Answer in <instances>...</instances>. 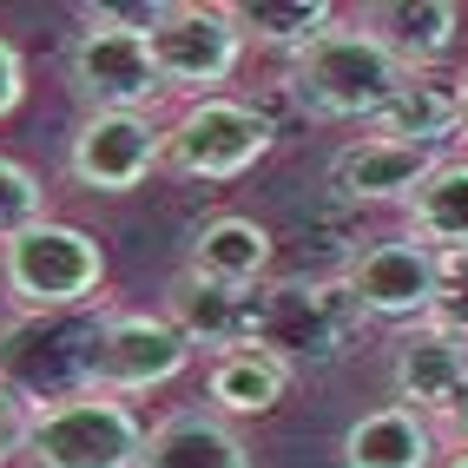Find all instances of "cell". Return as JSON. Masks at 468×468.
Returning <instances> with one entry per match:
<instances>
[{
	"label": "cell",
	"instance_id": "5bb4252c",
	"mask_svg": "<svg viewBox=\"0 0 468 468\" xmlns=\"http://www.w3.org/2000/svg\"><path fill=\"white\" fill-rule=\"evenodd\" d=\"M258 303L251 291H231V284H211L198 271H178L172 291H165V324L192 343V350H238V343L258 336Z\"/></svg>",
	"mask_w": 468,
	"mask_h": 468
},
{
	"label": "cell",
	"instance_id": "6da1fadb",
	"mask_svg": "<svg viewBox=\"0 0 468 468\" xmlns=\"http://www.w3.org/2000/svg\"><path fill=\"white\" fill-rule=\"evenodd\" d=\"M410 80V67L356 20H336L330 34H317L297 59H291V92L303 112L317 119H377L396 86Z\"/></svg>",
	"mask_w": 468,
	"mask_h": 468
},
{
	"label": "cell",
	"instance_id": "d6986e66",
	"mask_svg": "<svg viewBox=\"0 0 468 468\" xmlns=\"http://www.w3.org/2000/svg\"><path fill=\"white\" fill-rule=\"evenodd\" d=\"M377 126V139H396V145H422V152H435L455 126H462V100H455V86H435V80H422V73H410L396 86V100L369 119Z\"/></svg>",
	"mask_w": 468,
	"mask_h": 468
},
{
	"label": "cell",
	"instance_id": "52a82bcc",
	"mask_svg": "<svg viewBox=\"0 0 468 468\" xmlns=\"http://www.w3.org/2000/svg\"><path fill=\"white\" fill-rule=\"evenodd\" d=\"M435 277H442V251H429L422 238H377L363 244L343 271L356 317H389V324H429L435 303Z\"/></svg>",
	"mask_w": 468,
	"mask_h": 468
},
{
	"label": "cell",
	"instance_id": "277c9868",
	"mask_svg": "<svg viewBox=\"0 0 468 468\" xmlns=\"http://www.w3.org/2000/svg\"><path fill=\"white\" fill-rule=\"evenodd\" d=\"M0 277L27 310H86V297L106 277V251L80 225L40 218V225H27L0 244Z\"/></svg>",
	"mask_w": 468,
	"mask_h": 468
},
{
	"label": "cell",
	"instance_id": "8fae6325",
	"mask_svg": "<svg viewBox=\"0 0 468 468\" xmlns=\"http://www.w3.org/2000/svg\"><path fill=\"white\" fill-rule=\"evenodd\" d=\"M238 53H244V34L231 7H165L159 34H152V67L165 86H185V92L231 80Z\"/></svg>",
	"mask_w": 468,
	"mask_h": 468
},
{
	"label": "cell",
	"instance_id": "7402d4cb",
	"mask_svg": "<svg viewBox=\"0 0 468 468\" xmlns=\"http://www.w3.org/2000/svg\"><path fill=\"white\" fill-rule=\"evenodd\" d=\"M238 14V34L258 40V47H277V53H303L317 34H330L336 14L324 7V0H251V7H231Z\"/></svg>",
	"mask_w": 468,
	"mask_h": 468
},
{
	"label": "cell",
	"instance_id": "30bf717a",
	"mask_svg": "<svg viewBox=\"0 0 468 468\" xmlns=\"http://www.w3.org/2000/svg\"><path fill=\"white\" fill-rule=\"evenodd\" d=\"M185 363H192V343H185L165 317L119 310V317L100 324V350H92V389H106V396H139V389L172 383Z\"/></svg>",
	"mask_w": 468,
	"mask_h": 468
},
{
	"label": "cell",
	"instance_id": "7a4b0ae2",
	"mask_svg": "<svg viewBox=\"0 0 468 468\" xmlns=\"http://www.w3.org/2000/svg\"><path fill=\"white\" fill-rule=\"evenodd\" d=\"M92 310H27L14 330H0V389L27 410L92 389V350H100Z\"/></svg>",
	"mask_w": 468,
	"mask_h": 468
},
{
	"label": "cell",
	"instance_id": "e0dca14e",
	"mask_svg": "<svg viewBox=\"0 0 468 468\" xmlns=\"http://www.w3.org/2000/svg\"><path fill=\"white\" fill-rule=\"evenodd\" d=\"M429 455H435V429L416 410H402V402L369 410L343 435V462L350 468H429Z\"/></svg>",
	"mask_w": 468,
	"mask_h": 468
},
{
	"label": "cell",
	"instance_id": "ac0fdd59",
	"mask_svg": "<svg viewBox=\"0 0 468 468\" xmlns=\"http://www.w3.org/2000/svg\"><path fill=\"white\" fill-rule=\"evenodd\" d=\"M363 27H369V34H377L410 73H422V67H435V59L455 47L462 14L449 7V0H396V7H377Z\"/></svg>",
	"mask_w": 468,
	"mask_h": 468
},
{
	"label": "cell",
	"instance_id": "ba28073f",
	"mask_svg": "<svg viewBox=\"0 0 468 468\" xmlns=\"http://www.w3.org/2000/svg\"><path fill=\"white\" fill-rule=\"evenodd\" d=\"M356 303L343 284H277L258 303V336L277 363H336L343 356V330H350Z\"/></svg>",
	"mask_w": 468,
	"mask_h": 468
},
{
	"label": "cell",
	"instance_id": "603a6c76",
	"mask_svg": "<svg viewBox=\"0 0 468 468\" xmlns=\"http://www.w3.org/2000/svg\"><path fill=\"white\" fill-rule=\"evenodd\" d=\"M40 178L27 172V165H14V159H0V244H7L14 231H27V225H40Z\"/></svg>",
	"mask_w": 468,
	"mask_h": 468
},
{
	"label": "cell",
	"instance_id": "f1b7e54d",
	"mask_svg": "<svg viewBox=\"0 0 468 468\" xmlns=\"http://www.w3.org/2000/svg\"><path fill=\"white\" fill-rule=\"evenodd\" d=\"M449 468H468V442H462V449H449Z\"/></svg>",
	"mask_w": 468,
	"mask_h": 468
},
{
	"label": "cell",
	"instance_id": "7c38bea8",
	"mask_svg": "<svg viewBox=\"0 0 468 468\" xmlns=\"http://www.w3.org/2000/svg\"><path fill=\"white\" fill-rule=\"evenodd\" d=\"M165 159V133H152L145 112H86L67 145V172L92 192H133Z\"/></svg>",
	"mask_w": 468,
	"mask_h": 468
},
{
	"label": "cell",
	"instance_id": "cb8c5ba5",
	"mask_svg": "<svg viewBox=\"0 0 468 468\" xmlns=\"http://www.w3.org/2000/svg\"><path fill=\"white\" fill-rule=\"evenodd\" d=\"M429 324L468 343V251H449V258H442V277H435V303H429Z\"/></svg>",
	"mask_w": 468,
	"mask_h": 468
},
{
	"label": "cell",
	"instance_id": "9a60e30c",
	"mask_svg": "<svg viewBox=\"0 0 468 468\" xmlns=\"http://www.w3.org/2000/svg\"><path fill=\"white\" fill-rule=\"evenodd\" d=\"M139 468H251V455H244V442L218 416L185 410V416H165L145 435Z\"/></svg>",
	"mask_w": 468,
	"mask_h": 468
},
{
	"label": "cell",
	"instance_id": "83f0119b",
	"mask_svg": "<svg viewBox=\"0 0 468 468\" xmlns=\"http://www.w3.org/2000/svg\"><path fill=\"white\" fill-rule=\"evenodd\" d=\"M449 442H455V449H462V442H468V416H462V422H455V429H449Z\"/></svg>",
	"mask_w": 468,
	"mask_h": 468
},
{
	"label": "cell",
	"instance_id": "4fadbf2b",
	"mask_svg": "<svg viewBox=\"0 0 468 468\" xmlns=\"http://www.w3.org/2000/svg\"><path fill=\"white\" fill-rule=\"evenodd\" d=\"M442 165L435 152H422V145H396V139H350L330 159V192H343L350 205H410L422 185H429V172Z\"/></svg>",
	"mask_w": 468,
	"mask_h": 468
},
{
	"label": "cell",
	"instance_id": "5b68a950",
	"mask_svg": "<svg viewBox=\"0 0 468 468\" xmlns=\"http://www.w3.org/2000/svg\"><path fill=\"white\" fill-rule=\"evenodd\" d=\"M67 80L86 100V112H139L165 92L159 67H152V40L133 34V27H119V20H106V14H92L73 34Z\"/></svg>",
	"mask_w": 468,
	"mask_h": 468
},
{
	"label": "cell",
	"instance_id": "d4e9b609",
	"mask_svg": "<svg viewBox=\"0 0 468 468\" xmlns=\"http://www.w3.org/2000/svg\"><path fill=\"white\" fill-rule=\"evenodd\" d=\"M27 416H34V410H27L20 396H7V389H0V462L27 449Z\"/></svg>",
	"mask_w": 468,
	"mask_h": 468
},
{
	"label": "cell",
	"instance_id": "4316f807",
	"mask_svg": "<svg viewBox=\"0 0 468 468\" xmlns=\"http://www.w3.org/2000/svg\"><path fill=\"white\" fill-rule=\"evenodd\" d=\"M455 100H462V133H468V73L455 80Z\"/></svg>",
	"mask_w": 468,
	"mask_h": 468
},
{
	"label": "cell",
	"instance_id": "9c48e42d",
	"mask_svg": "<svg viewBox=\"0 0 468 468\" xmlns=\"http://www.w3.org/2000/svg\"><path fill=\"white\" fill-rule=\"evenodd\" d=\"M396 402L416 410L435 435H449L462 416H468V343L435 330V324H416L410 336L396 343Z\"/></svg>",
	"mask_w": 468,
	"mask_h": 468
},
{
	"label": "cell",
	"instance_id": "ffe728a7",
	"mask_svg": "<svg viewBox=\"0 0 468 468\" xmlns=\"http://www.w3.org/2000/svg\"><path fill=\"white\" fill-rule=\"evenodd\" d=\"M291 369L277 363L264 343H238V350L211 356V402L218 416H264L277 396H284Z\"/></svg>",
	"mask_w": 468,
	"mask_h": 468
},
{
	"label": "cell",
	"instance_id": "484cf974",
	"mask_svg": "<svg viewBox=\"0 0 468 468\" xmlns=\"http://www.w3.org/2000/svg\"><path fill=\"white\" fill-rule=\"evenodd\" d=\"M20 86H27V80H20V53H14L7 40H0V119H7V112L20 106Z\"/></svg>",
	"mask_w": 468,
	"mask_h": 468
},
{
	"label": "cell",
	"instance_id": "3957f363",
	"mask_svg": "<svg viewBox=\"0 0 468 468\" xmlns=\"http://www.w3.org/2000/svg\"><path fill=\"white\" fill-rule=\"evenodd\" d=\"M139 449H145V429L126 410V396L80 389V396L40 402L27 416L20 455L34 468H139Z\"/></svg>",
	"mask_w": 468,
	"mask_h": 468
},
{
	"label": "cell",
	"instance_id": "44dd1931",
	"mask_svg": "<svg viewBox=\"0 0 468 468\" xmlns=\"http://www.w3.org/2000/svg\"><path fill=\"white\" fill-rule=\"evenodd\" d=\"M410 238H422L429 251H468V159L435 165L429 185L410 198Z\"/></svg>",
	"mask_w": 468,
	"mask_h": 468
},
{
	"label": "cell",
	"instance_id": "8992f818",
	"mask_svg": "<svg viewBox=\"0 0 468 468\" xmlns=\"http://www.w3.org/2000/svg\"><path fill=\"white\" fill-rule=\"evenodd\" d=\"M264 152H271V119L258 106H238V100H198L165 133V165L185 178H205V185L251 172Z\"/></svg>",
	"mask_w": 468,
	"mask_h": 468
},
{
	"label": "cell",
	"instance_id": "2e32d148",
	"mask_svg": "<svg viewBox=\"0 0 468 468\" xmlns=\"http://www.w3.org/2000/svg\"><path fill=\"white\" fill-rule=\"evenodd\" d=\"M185 271L211 277V284H231V291H251L271 271V231L258 218H211V225L192 231V264Z\"/></svg>",
	"mask_w": 468,
	"mask_h": 468
}]
</instances>
